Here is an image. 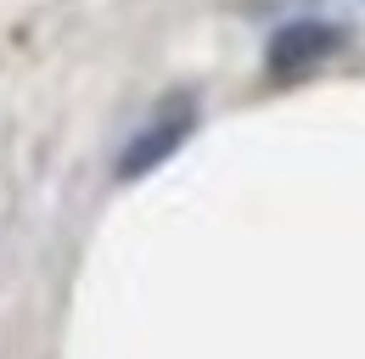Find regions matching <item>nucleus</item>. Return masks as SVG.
Instances as JSON below:
<instances>
[{"instance_id":"obj_1","label":"nucleus","mask_w":365,"mask_h":359,"mask_svg":"<svg viewBox=\"0 0 365 359\" xmlns=\"http://www.w3.org/2000/svg\"><path fill=\"white\" fill-rule=\"evenodd\" d=\"M343 45V34L331 28V23H315V17H298V23H287V28H275L270 51H264V68H270V79H304V73H315L320 62L331 56Z\"/></svg>"},{"instance_id":"obj_2","label":"nucleus","mask_w":365,"mask_h":359,"mask_svg":"<svg viewBox=\"0 0 365 359\" xmlns=\"http://www.w3.org/2000/svg\"><path fill=\"white\" fill-rule=\"evenodd\" d=\"M191 124H197V107H191L185 95H175V101L152 118V130H140L135 140H130V152L118 157V180H140L146 169H158L185 135H191Z\"/></svg>"}]
</instances>
